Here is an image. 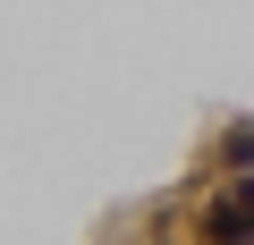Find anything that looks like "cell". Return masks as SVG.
I'll list each match as a JSON object with an SVG mask.
<instances>
[{
  "instance_id": "6da1fadb",
  "label": "cell",
  "mask_w": 254,
  "mask_h": 245,
  "mask_svg": "<svg viewBox=\"0 0 254 245\" xmlns=\"http://www.w3.org/2000/svg\"><path fill=\"white\" fill-rule=\"evenodd\" d=\"M203 237L212 245H254V178H229L203 203Z\"/></svg>"
},
{
  "instance_id": "7a4b0ae2",
  "label": "cell",
  "mask_w": 254,
  "mask_h": 245,
  "mask_svg": "<svg viewBox=\"0 0 254 245\" xmlns=\"http://www.w3.org/2000/svg\"><path fill=\"white\" fill-rule=\"evenodd\" d=\"M229 161H237V169H254V127H237V136H229Z\"/></svg>"
}]
</instances>
